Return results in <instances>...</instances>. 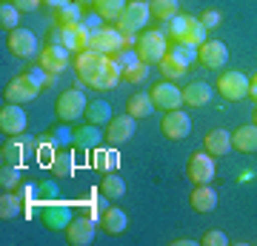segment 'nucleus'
Here are the masks:
<instances>
[{"label":"nucleus","mask_w":257,"mask_h":246,"mask_svg":"<svg viewBox=\"0 0 257 246\" xmlns=\"http://www.w3.org/2000/svg\"><path fill=\"white\" fill-rule=\"evenodd\" d=\"M6 46H9V52L15 57H23V60H29V57L37 55V37L29 32V29H12L9 32V40H6Z\"/></svg>","instance_id":"obj_15"},{"label":"nucleus","mask_w":257,"mask_h":246,"mask_svg":"<svg viewBox=\"0 0 257 246\" xmlns=\"http://www.w3.org/2000/svg\"><path fill=\"white\" fill-rule=\"evenodd\" d=\"M0 157H3V163L9 166H23V157H26V149H23V143H3V149H0Z\"/></svg>","instance_id":"obj_38"},{"label":"nucleus","mask_w":257,"mask_h":246,"mask_svg":"<svg viewBox=\"0 0 257 246\" xmlns=\"http://www.w3.org/2000/svg\"><path fill=\"white\" fill-rule=\"evenodd\" d=\"M97 235V223L89 215H80V218H72V223L66 226V240L72 246H89Z\"/></svg>","instance_id":"obj_11"},{"label":"nucleus","mask_w":257,"mask_h":246,"mask_svg":"<svg viewBox=\"0 0 257 246\" xmlns=\"http://www.w3.org/2000/svg\"><path fill=\"white\" fill-rule=\"evenodd\" d=\"M100 195H106L109 201H120L123 195H126V183L120 178L117 172H106L100 181Z\"/></svg>","instance_id":"obj_30"},{"label":"nucleus","mask_w":257,"mask_h":246,"mask_svg":"<svg viewBox=\"0 0 257 246\" xmlns=\"http://www.w3.org/2000/svg\"><path fill=\"white\" fill-rule=\"evenodd\" d=\"M20 212H26V206H23V201H20V195L15 189H6L3 192V198H0V218L9 220L15 218V215H20Z\"/></svg>","instance_id":"obj_32"},{"label":"nucleus","mask_w":257,"mask_h":246,"mask_svg":"<svg viewBox=\"0 0 257 246\" xmlns=\"http://www.w3.org/2000/svg\"><path fill=\"white\" fill-rule=\"evenodd\" d=\"M214 172H217V166H214V157L203 149V152H194L189 157V163H186V178L192 183H211L214 181Z\"/></svg>","instance_id":"obj_8"},{"label":"nucleus","mask_w":257,"mask_h":246,"mask_svg":"<svg viewBox=\"0 0 257 246\" xmlns=\"http://www.w3.org/2000/svg\"><path fill=\"white\" fill-rule=\"evenodd\" d=\"M149 20H152V9H149L146 0H128L126 9L120 12V18H117V29L126 37H132V35L146 32Z\"/></svg>","instance_id":"obj_3"},{"label":"nucleus","mask_w":257,"mask_h":246,"mask_svg":"<svg viewBox=\"0 0 257 246\" xmlns=\"http://www.w3.org/2000/svg\"><path fill=\"white\" fill-rule=\"evenodd\" d=\"M94 166H97L103 175L114 172V166H117V152H114V149H100V146H97V160H94Z\"/></svg>","instance_id":"obj_40"},{"label":"nucleus","mask_w":257,"mask_h":246,"mask_svg":"<svg viewBox=\"0 0 257 246\" xmlns=\"http://www.w3.org/2000/svg\"><path fill=\"white\" fill-rule=\"evenodd\" d=\"M197 60L206 69H223L229 63V49L223 40H206L203 46H197Z\"/></svg>","instance_id":"obj_14"},{"label":"nucleus","mask_w":257,"mask_h":246,"mask_svg":"<svg viewBox=\"0 0 257 246\" xmlns=\"http://www.w3.org/2000/svg\"><path fill=\"white\" fill-rule=\"evenodd\" d=\"M20 166H9V163H3V172H0V183H3V189H18L20 186V175H18Z\"/></svg>","instance_id":"obj_43"},{"label":"nucleus","mask_w":257,"mask_h":246,"mask_svg":"<svg viewBox=\"0 0 257 246\" xmlns=\"http://www.w3.org/2000/svg\"><path fill=\"white\" fill-rule=\"evenodd\" d=\"M69 49L63 43H46L40 49V69L49 74H60L69 69Z\"/></svg>","instance_id":"obj_9"},{"label":"nucleus","mask_w":257,"mask_h":246,"mask_svg":"<svg viewBox=\"0 0 257 246\" xmlns=\"http://www.w3.org/2000/svg\"><path fill=\"white\" fill-rule=\"evenodd\" d=\"M66 3H72V0H43V6H49L52 12H55V9H63Z\"/></svg>","instance_id":"obj_47"},{"label":"nucleus","mask_w":257,"mask_h":246,"mask_svg":"<svg viewBox=\"0 0 257 246\" xmlns=\"http://www.w3.org/2000/svg\"><path fill=\"white\" fill-rule=\"evenodd\" d=\"M49 169H52L55 178H69V175H74V157L69 152H57Z\"/></svg>","instance_id":"obj_36"},{"label":"nucleus","mask_w":257,"mask_h":246,"mask_svg":"<svg viewBox=\"0 0 257 246\" xmlns=\"http://www.w3.org/2000/svg\"><path fill=\"white\" fill-rule=\"evenodd\" d=\"M106 195L103 198H97V195H92V198H86V201L80 203V209H83V215H89V218H94V215H103L106 212Z\"/></svg>","instance_id":"obj_41"},{"label":"nucleus","mask_w":257,"mask_h":246,"mask_svg":"<svg viewBox=\"0 0 257 246\" xmlns=\"http://www.w3.org/2000/svg\"><path fill=\"white\" fill-rule=\"evenodd\" d=\"M55 77V74H49L40 69V74H18L15 80L6 83V89H3V101L6 103H29V101H35L37 95H40V89H43V83H49Z\"/></svg>","instance_id":"obj_1"},{"label":"nucleus","mask_w":257,"mask_h":246,"mask_svg":"<svg viewBox=\"0 0 257 246\" xmlns=\"http://www.w3.org/2000/svg\"><path fill=\"white\" fill-rule=\"evenodd\" d=\"M160 132H163V137H169V140H183V137H189V132H192V118H189V112H183V109L166 112L163 120H160Z\"/></svg>","instance_id":"obj_10"},{"label":"nucleus","mask_w":257,"mask_h":246,"mask_svg":"<svg viewBox=\"0 0 257 246\" xmlns=\"http://www.w3.org/2000/svg\"><path fill=\"white\" fill-rule=\"evenodd\" d=\"M18 20H20V9L15 6V3H6L3 0V6H0V26H3V32L6 29H18Z\"/></svg>","instance_id":"obj_39"},{"label":"nucleus","mask_w":257,"mask_h":246,"mask_svg":"<svg viewBox=\"0 0 257 246\" xmlns=\"http://www.w3.org/2000/svg\"><path fill=\"white\" fill-rule=\"evenodd\" d=\"M126 112L132 115V118H149L152 112H155V101H152V95L149 92H135L132 98H128L126 103Z\"/></svg>","instance_id":"obj_24"},{"label":"nucleus","mask_w":257,"mask_h":246,"mask_svg":"<svg viewBox=\"0 0 257 246\" xmlns=\"http://www.w3.org/2000/svg\"><path fill=\"white\" fill-rule=\"evenodd\" d=\"M12 3H15L20 12H37L43 6V0H12Z\"/></svg>","instance_id":"obj_46"},{"label":"nucleus","mask_w":257,"mask_h":246,"mask_svg":"<svg viewBox=\"0 0 257 246\" xmlns=\"http://www.w3.org/2000/svg\"><path fill=\"white\" fill-rule=\"evenodd\" d=\"M248 86H251V77H246L243 72H234V69L220 72V77H217V92L226 101H234V103L248 98Z\"/></svg>","instance_id":"obj_6"},{"label":"nucleus","mask_w":257,"mask_h":246,"mask_svg":"<svg viewBox=\"0 0 257 246\" xmlns=\"http://www.w3.org/2000/svg\"><path fill=\"white\" fill-rule=\"evenodd\" d=\"M52 23L55 26H77V23H83V6L72 0V3H66L63 9H55Z\"/></svg>","instance_id":"obj_27"},{"label":"nucleus","mask_w":257,"mask_h":246,"mask_svg":"<svg viewBox=\"0 0 257 246\" xmlns=\"http://www.w3.org/2000/svg\"><path fill=\"white\" fill-rule=\"evenodd\" d=\"M200 20H203V26H206V29H217V26H220V12H217V9H206L200 15Z\"/></svg>","instance_id":"obj_45"},{"label":"nucleus","mask_w":257,"mask_h":246,"mask_svg":"<svg viewBox=\"0 0 257 246\" xmlns=\"http://www.w3.org/2000/svg\"><path fill=\"white\" fill-rule=\"evenodd\" d=\"M86 95H83V89H77V86H69L66 92H60L57 95V103H55V115L60 118V123H74L77 118H83L86 115Z\"/></svg>","instance_id":"obj_4"},{"label":"nucleus","mask_w":257,"mask_h":246,"mask_svg":"<svg viewBox=\"0 0 257 246\" xmlns=\"http://www.w3.org/2000/svg\"><path fill=\"white\" fill-rule=\"evenodd\" d=\"M152 101H155V109H163V112H175L183 106V89H177L172 80H160L157 86H152Z\"/></svg>","instance_id":"obj_7"},{"label":"nucleus","mask_w":257,"mask_h":246,"mask_svg":"<svg viewBox=\"0 0 257 246\" xmlns=\"http://www.w3.org/2000/svg\"><path fill=\"white\" fill-rule=\"evenodd\" d=\"M74 3H80V6H92L94 0H74Z\"/></svg>","instance_id":"obj_49"},{"label":"nucleus","mask_w":257,"mask_h":246,"mask_svg":"<svg viewBox=\"0 0 257 246\" xmlns=\"http://www.w3.org/2000/svg\"><path fill=\"white\" fill-rule=\"evenodd\" d=\"M209 40V29L203 26V20L200 18H192L189 15V23H186V32H183V37H180V43H189V46H203Z\"/></svg>","instance_id":"obj_26"},{"label":"nucleus","mask_w":257,"mask_h":246,"mask_svg":"<svg viewBox=\"0 0 257 246\" xmlns=\"http://www.w3.org/2000/svg\"><path fill=\"white\" fill-rule=\"evenodd\" d=\"M123 43H126V35H123L117 26H100V29H94L92 32V43H89V49L100 52V55L114 57L117 52L126 49Z\"/></svg>","instance_id":"obj_5"},{"label":"nucleus","mask_w":257,"mask_h":246,"mask_svg":"<svg viewBox=\"0 0 257 246\" xmlns=\"http://www.w3.org/2000/svg\"><path fill=\"white\" fill-rule=\"evenodd\" d=\"M209 101H211V86L209 83L194 80L183 89V103L189 106V109H200V106H206Z\"/></svg>","instance_id":"obj_22"},{"label":"nucleus","mask_w":257,"mask_h":246,"mask_svg":"<svg viewBox=\"0 0 257 246\" xmlns=\"http://www.w3.org/2000/svg\"><path fill=\"white\" fill-rule=\"evenodd\" d=\"M86 123H94V126H106L111 120V106L106 101H92L89 106H86Z\"/></svg>","instance_id":"obj_31"},{"label":"nucleus","mask_w":257,"mask_h":246,"mask_svg":"<svg viewBox=\"0 0 257 246\" xmlns=\"http://www.w3.org/2000/svg\"><path fill=\"white\" fill-rule=\"evenodd\" d=\"M251 120H254V123H257V106H254V112H251Z\"/></svg>","instance_id":"obj_50"},{"label":"nucleus","mask_w":257,"mask_h":246,"mask_svg":"<svg viewBox=\"0 0 257 246\" xmlns=\"http://www.w3.org/2000/svg\"><path fill=\"white\" fill-rule=\"evenodd\" d=\"M248 98H254V101H257V72L251 74V86H248Z\"/></svg>","instance_id":"obj_48"},{"label":"nucleus","mask_w":257,"mask_h":246,"mask_svg":"<svg viewBox=\"0 0 257 246\" xmlns=\"http://www.w3.org/2000/svg\"><path fill=\"white\" fill-rule=\"evenodd\" d=\"M189 206H192L194 212H200V215L211 212L214 206H217V192H214V186L197 183V186L192 189V195H189Z\"/></svg>","instance_id":"obj_21"},{"label":"nucleus","mask_w":257,"mask_h":246,"mask_svg":"<svg viewBox=\"0 0 257 246\" xmlns=\"http://www.w3.org/2000/svg\"><path fill=\"white\" fill-rule=\"evenodd\" d=\"M60 43L69 49V52H86L89 43H92V29L86 23H77V26H60Z\"/></svg>","instance_id":"obj_17"},{"label":"nucleus","mask_w":257,"mask_h":246,"mask_svg":"<svg viewBox=\"0 0 257 246\" xmlns=\"http://www.w3.org/2000/svg\"><path fill=\"white\" fill-rule=\"evenodd\" d=\"M146 74H149V63H143L140 57H135V60L123 63V80L140 83V80H146Z\"/></svg>","instance_id":"obj_35"},{"label":"nucleus","mask_w":257,"mask_h":246,"mask_svg":"<svg viewBox=\"0 0 257 246\" xmlns=\"http://www.w3.org/2000/svg\"><path fill=\"white\" fill-rule=\"evenodd\" d=\"M149 9H152V18L155 20L169 23L172 18L180 15V0H149Z\"/></svg>","instance_id":"obj_29"},{"label":"nucleus","mask_w":257,"mask_h":246,"mask_svg":"<svg viewBox=\"0 0 257 246\" xmlns=\"http://www.w3.org/2000/svg\"><path fill=\"white\" fill-rule=\"evenodd\" d=\"M200 243L203 246H229V235L220 232V229H209V232L200 237Z\"/></svg>","instance_id":"obj_44"},{"label":"nucleus","mask_w":257,"mask_h":246,"mask_svg":"<svg viewBox=\"0 0 257 246\" xmlns=\"http://www.w3.org/2000/svg\"><path fill=\"white\" fill-rule=\"evenodd\" d=\"M157 66H160V74H163L166 80H177V77H183L189 72V63H183V60H177L172 55H166Z\"/></svg>","instance_id":"obj_33"},{"label":"nucleus","mask_w":257,"mask_h":246,"mask_svg":"<svg viewBox=\"0 0 257 246\" xmlns=\"http://www.w3.org/2000/svg\"><path fill=\"white\" fill-rule=\"evenodd\" d=\"M120 77H123V63L114 60V57H106L103 66H100V72H97V77H94L89 86H92V89H100V92H109L120 83Z\"/></svg>","instance_id":"obj_18"},{"label":"nucleus","mask_w":257,"mask_h":246,"mask_svg":"<svg viewBox=\"0 0 257 246\" xmlns=\"http://www.w3.org/2000/svg\"><path fill=\"white\" fill-rule=\"evenodd\" d=\"M126 3L128 0H94L92 6H94V12H97L103 20H117L120 12L126 9Z\"/></svg>","instance_id":"obj_34"},{"label":"nucleus","mask_w":257,"mask_h":246,"mask_svg":"<svg viewBox=\"0 0 257 246\" xmlns=\"http://www.w3.org/2000/svg\"><path fill=\"white\" fill-rule=\"evenodd\" d=\"M128 226V218L126 212L117 209V206H109V209L100 215V229L106 232V235H123Z\"/></svg>","instance_id":"obj_23"},{"label":"nucleus","mask_w":257,"mask_h":246,"mask_svg":"<svg viewBox=\"0 0 257 246\" xmlns=\"http://www.w3.org/2000/svg\"><path fill=\"white\" fill-rule=\"evenodd\" d=\"M72 140H74V146H80V149H97V146H100V126H94V123L77 126Z\"/></svg>","instance_id":"obj_28"},{"label":"nucleus","mask_w":257,"mask_h":246,"mask_svg":"<svg viewBox=\"0 0 257 246\" xmlns=\"http://www.w3.org/2000/svg\"><path fill=\"white\" fill-rule=\"evenodd\" d=\"M231 146L237 152H257V123H248V126H240L234 135H231Z\"/></svg>","instance_id":"obj_25"},{"label":"nucleus","mask_w":257,"mask_h":246,"mask_svg":"<svg viewBox=\"0 0 257 246\" xmlns=\"http://www.w3.org/2000/svg\"><path fill=\"white\" fill-rule=\"evenodd\" d=\"M166 52H169V37L160 29H146L135 40V55L149 66H157L166 57Z\"/></svg>","instance_id":"obj_2"},{"label":"nucleus","mask_w":257,"mask_h":246,"mask_svg":"<svg viewBox=\"0 0 257 246\" xmlns=\"http://www.w3.org/2000/svg\"><path fill=\"white\" fill-rule=\"evenodd\" d=\"M166 55H172V57H177V60H183V63L192 66L194 57H197V49L189 43H180V40H169V52Z\"/></svg>","instance_id":"obj_37"},{"label":"nucleus","mask_w":257,"mask_h":246,"mask_svg":"<svg viewBox=\"0 0 257 246\" xmlns=\"http://www.w3.org/2000/svg\"><path fill=\"white\" fill-rule=\"evenodd\" d=\"M135 120L132 115H120V118H111L109 123H106V140H109L111 146H123L126 140H132L135 137Z\"/></svg>","instance_id":"obj_16"},{"label":"nucleus","mask_w":257,"mask_h":246,"mask_svg":"<svg viewBox=\"0 0 257 246\" xmlns=\"http://www.w3.org/2000/svg\"><path fill=\"white\" fill-rule=\"evenodd\" d=\"M203 149L209 152L211 157H223L231 152V132L226 129H209L203 135Z\"/></svg>","instance_id":"obj_20"},{"label":"nucleus","mask_w":257,"mask_h":246,"mask_svg":"<svg viewBox=\"0 0 257 246\" xmlns=\"http://www.w3.org/2000/svg\"><path fill=\"white\" fill-rule=\"evenodd\" d=\"M0 132L6 137H18L26 132V112L20 109V103H3V109H0Z\"/></svg>","instance_id":"obj_12"},{"label":"nucleus","mask_w":257,"mask_h":246,"mask_svg":"<svg viewBox=\"0 0 257 246\" xmlns=\"http://www.w3.org/2000/svg\"><path fill=\"white\" fill-rule=\"evenodd\" d=\"M106 57H109V55H100V52H94V49L77 52V57H74V72H77V77L89 86V83L97 77V72H100V66H103Z\"/></svg>","instance_id":"obj_13"},{"label":"nucleus","mask_w":257,"mask_h":246,"mask_svg":"<svg viewBox=\"0 0 257 246\" xmlns=\"http://www.w3.org/2000/svg\"><path fill=\"white\" fill-rule=\"evenodd\" d=\"M40 220L46 223L52 232H66V226L72 223V209L66 206V203H52L49 201L40 212Z\"/></svg>","instance_id":"obj_19"},{"label":"nucleus","mask_w":257,"mask_h":246,"mask_svg":"<svg viewBox=\"0 0 257 246\" xmlns=\"http://www.w3.org/2000/svg\"><path fill=\"white\" fill-rule=\"evenodd\" d=\"M186 23H189V15H177V18H172L169 23H166V35H169V40H180L186 32Z\"/></svg>","instance_id":"obj_42"}]
</instances>
